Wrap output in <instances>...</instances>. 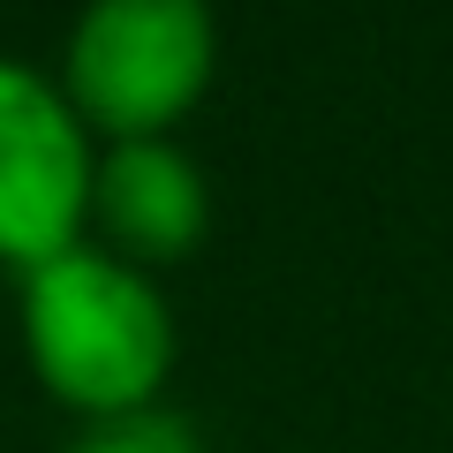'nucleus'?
<instances>
[{"instance_id": "obj_1", "label": "nucleus", "mask_w": 453, "mask_h": 453, "mask_svg": "<svg viewBox=\"0 0 453 453\" xmlns=\"http://www.w3.org/2000/svg\"><path fill=\"white\" fill-rule=\"evenodd\" d=\"M16 325L38 386L91 423L159 408V386L174 378V310L159 280L98 242L16 273Z\"/></svg>"}, {"instance_id": "obj_2", "label": "nucleus", "mask_w": 453, "mask_h": 453, "mask_svg": "<svg viewBox=\"0 0 453 453\" xmlns=\"http://www.w3.org/2000/svg\"><path fill=\"white\" fill-rule=\"evenodd\" d=\"M219 76L211 0H83L61 46V98L98 144L174 136Z\"/></svg>"}, {"instance_id": "obj_3", "label": "nucleus", "mask_w": 453, "mask_h": 453, "mask_svg": "<svg viewBox=\"0 0 453 453\" xmlns=\"http://www.w3.org/2000/svg\"><path fill=\"white\" fill-rule=\"evenodd\" d=\"M98 136L76 121L46 68L0 53V265L31 273L91 242Z\"/></svg>"}, {"instance_id": "obj_4", "label": "nucleus", "mask_w": 453, "mask_h": 453, "mask_svg": "<svg viewBox=\"0 0 453 453\" xmlns=\"http://www.w3.org/2000/svg\"><path fill=\"white\" fill-rule=\"evenodd\" d=\"M91 226L98 250L136 273L181 265L211 226L204 166L174 136H136V144H98L91 166Z\"/></svg>"}, {"instance_id": "obj_5", "label": "nucleus", "mask_w": 453, "mask_h": 453, "mask_svg": "<svg viewBox=\"0 0 453 453\" xmlns=\"http://www.w3.org/2000/svg\"><path fill=\"white\" fill-rule=\"evenodd\" d=\"M68 453H196V438H189V423H174L166 408H136V416L91 423Z\"/></svg>"}]
</instances>
